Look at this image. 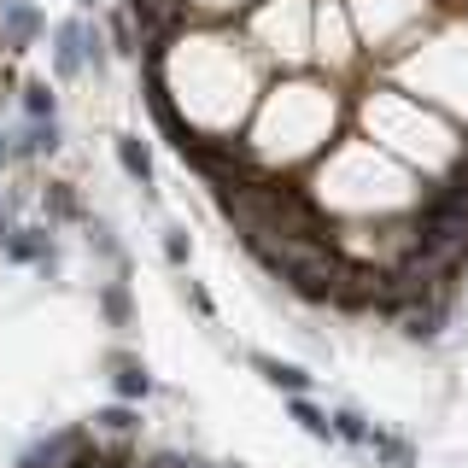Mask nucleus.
Returning <instances> with one entry per match:
<instances>
[{"label": "nucleus", "instance_id": "nucleus-1", "mask_svg": "<svg viewBox=\"0 0 468 468\" xmlns=\"http://www.w3.org/2000/svg\"><path fill=\"white\" fill-rule=\"evenodd\" d=\"M0 258H6V263H29V270L53 275V270H58L53 223H24V229H12V240H6V252H0Z\"/></svg>", "mask_w": 468, "mask_h": 468}, {"label": "nucleus", "instance_id": "nucleus-2", "mask_svg": "<svg viewBox=\"0 0 468 468\" xmlns=\"http://www.w3.org/2000/svg\"><path fill=\"white\" fill-rule=\"evenodd\" d=\"M112 392H117L123 404H141V399H153V392H158V380H153V369H146L141 357L112 351Z\"/></svg>", "mask_w": 468, "mask_h": 468}, {"label": "nucleus", "instance_id": "nucleus-3", "mask_svg": "<svg viewBox=\"0 0 468 468\" xmlns=\"http://www.w3.org/2000/svg\"><path fill=\"white\" fill-rule=\"evenodd\" d=\"M82 70H88V58H82V18H65L53 29V77L77 82Z\"/></svg>", "mask_w": 468, "mask_h": 468}, {"label": "nucleus", "instance_id": "nucleus-4", "mask_svg": "<svg viewBox=\"0 0 468 468\" xmlns=\"http://www.w3.org/2000/svg\"><path fill=\"white\" fill-rule=\"evenodd\" d=\"M0 36H6V48H12V53H24L29 41L41 36V12H36V0H0Z\"/></svg>", "mask_w": 468, "mask_h": 468}, {"label": "nucleus", "instance_id": "nucleus-5", "mask_svg": "<svg viewBox=\"0 0 468 468\" xmlns=\"http://www.w3.org/2000/svg\"><path fill=\"white\" fill-rule=\"evenodd\" d=\"M112 153H117V165H123L129 182H135L141 194L153 199V194H158V176H153V153H146V141H141V135H117Z\"/></svg>", "mask_w": 468, "mask_h": 468}, {"label": "nucleus", "instance_id": "nucleus-6", "mask_svg": "<svg viewBox=\"0 0 468 468\" xmlns=\"http://www.w3.org/2000/svg\"><path fill=\"white\" fill-rule=\"evenodd\" d=\"M252 369L270 380L275 392H287V399H292V392H311V387H316L311 369H299V363H282V357H270V351H252Z\"/></svg>", "mask_w": 468, "mask_h": 468}, {"label": "nucleus", "instance_id": "nucleus-7", "mask_svg": "<svg viewBox=\"0 0 468 468\" xmlns=\"http://www.w3.org/2000/svg\"><path fill=\"white\" fill-rule=\"evenodd\" d=\"M12 146H18V158L58 153V146H65V129H58V117H24V129L12 135Z\"/></svg>", "mask_w": 468, "mask_h": 468}, {"label": "nucleus", "instance_id": "nucleus-8", "mask_svg": "<svg viewBox=\"0 0 468 468\" xmlns=\"http://www.w3.org/2000/svg\"><path fill=\"white\" fill-rule=\"evenodd\" d=\"M41 211H48V223H88L82 194L70 182H48V187H41Z\"/></svg>", "mask_w": 468, "mask_h": 468}, {"label": "nucleus", "instance_id": "nucleus-9", "mask_svg": "<svg viewBox=\"0 0 468 468\" xmlns=\"http://www.w3.org/2000/svg\"><path fill=\"white\" fill-rule=\"evenodd\" d=\"M287 410H292V421H299V428L311 433V439H322V445L334 439V410H322V404L311 399V392H292Z\"/></svg>", "mask_w": 468, "mask_h": 468}, {"label": "nucleus", "instance_id": "nucleus-10", "mask_svg": "<svg viewBox=\"0 0 468 468\" xmlns=\"http://www.w3.org/2000/svg\"><path fill=\"white\" fill-rule=\"evenodd\" d=\"M82 229H88V252H100V258H106L117 275H129V252H123V240L112 234V223H106V217H88Z\"/></svg>", "mask_w": 468, "mask_h": 468}, {"label": "nucleus", "instance_id": "nucleus-11", "mask_svg": "<svg viewBox=\"0 0 468 468\" xmlns=\"http://www.w3.org/2000/svg\"><path fill=\"white\" fill-rule=\"evenodd\" d=\"M363 451H375L380 468H416V445H410V439H399V433H387V428H375Z\"/></svg>", "mask_w": 468, "mask_h": 468}, {"label": "nucleus", "instance_id": "nucleus-12", "mask_svg": "<svg viewBox=\"0 0 468 468\" xmlns=\"http://www.w3.org/2000/svg\"><path fill=\"white\" fill-rule=\"evenodd\" d=\"M100 316H106L112 328H129V316H135V299H129V275H117V282L100 287Z\"/></svg>", "mask_w": 468, "mask_h": 468}, {"label": "nucleus", "instance_id": "nucleus-13", "mask_svg": "<svg viewBox=\"0 0 468 468\" xmlns=\"http://www.w3.org/2000/svg\"><path fill=\"white\" fill-rule=\"evenodd\" d=\"M24 117H58V88L48 77H24Z\"/></svg>", "mask_w": 468, "mask_h": 468}, {"label": "nucleus", "instance_id": "nucleus-14", "mask_svg": "<svg viewBox=\"0 0 468 468\" xmlns=\"http://www.w3.org/2000/svg\"><path fill=\"white\" fill-rule=\"evenodd\" d=\"M135 428H141V416H135V404H123V399L94 416V433H106V439H129Z\"/></svg>", "mask_w": 468, "mask_h": 468}, {"label": "nucleus", "instance_id": "nucleus-15", "mask_svg": "<svg viewBox=\"0 0 468 468\" xmlns=\"http://www.w3.org/2000/svg\"><path fill=\"white\" fill-rule=\"evenodd\" d=\"M82 58H88V70H94V77H106L112 48H106V36H100V24H94V18H82Z\"/></svg>", "mask_w": 468, "mask_h": 468}, {"label": "nucleus", "instance_id": "nucleus-16", "mask_svg": "<svg viewBox=\"0 0 468 468\" xmlns=\"http://www.w3.org/2000/svg\"><path fill=\"white\" fill-rule=\"evenodd\" d=\"M369 433H375V428H369V421H363L351 404L334 410V439H346V445H369Z\"/></svg>", "mask_w": 468, "mask_h": 468}, {"label": "nucleus", "instance_id": "nucleus-17", "mask_svg": "<svg viewBox=\"0 0 468 468\" xmlns=\"http://www.w3.org/2000/svg\"><path fill=\"white\" fill-rule=\"evenodd\" d=\"M187 258H194V240H187V229H165V263L170 270H187Z\"/></svg>", "mask_w": 468, "mask_h": 468}, {"label": "nucleus", "instance_id": "nucleus-18", "mask_svg": "<svg viewBox=\"0 0 468 468\" xmlns=\"http://www.w3.org/2000/svg\"><path fill=\"white\" fill-rule=\"evenodd\" d=\"M112 41H117V58H135L141 48H135V29H129V12H117V18H112Z\"/></svg>", "mask_w": 468, "mask_h": 468}, {"label": "nucleus", "instance_id": "nucleus-19", "mask_svg": "<svg viewBox=\"0 0 468 468\" xmlns=\"http://www.w3.org/2000/svg\"><path fill=\"white\" fill-rule=\"evenodd\" d=\"M182 299H187V304H194V311H199L205 322H217V304H211V292H205L199 282H182Z\"/></svg>", "mask_w": 468, "mask_h": 468}, {"label": "nucleus", "instance_id": "nucleus-20", "mask_svg": "<svg viewBox=\"0 0 468 468\" xmlns=\"http://www.w3.org/2000/svg\"><path fill=\"white\" fill-rule=\"evenodd\" d=\"M12 229H18V199H6V205H0V252H6Z\"/></svg>", "mask_w": 468, "mask_h": 468}, {"label": "nucleus", "instance_id": "nucleus-21", "mask_svg": "<svg viewBox=\"0 0 468 468\" xmlns=\"http://www.w3.org/2000/svg\"><path fill=\"white\" fill-rule=\"evenodd\" d=\"M18 165V146H12V129H0V170Z\"/></svg>", "mask_w": 468, "mask_h": 468}, {"label": "nucleus", "instance_id": "nucleus-22", "mask_svg": "<svg viewBox=\"0 0 468 468\" xmlns=\"http://www.w3.org/2000/svg\"><path fill=\"white\" fill-rule=\"evenodd\" d=\"M223 468H246V463H223Z\"/></svg>", "mask_w": 468, "mask_h": 468}, {"label": "nucleus", "instance_id": "nucleus-23", "mask_svg": "<svg viewBox=\"0 0 468 468\" xmlns=\"http://www.w3.org/2000/svg\"><path fill=\"white\" fill-rule=\"evenodd\" d=\"M77 6H94V0H77Z\"/></svg>", "mask_w": 468, "mask_h": 468}]
</instances>
